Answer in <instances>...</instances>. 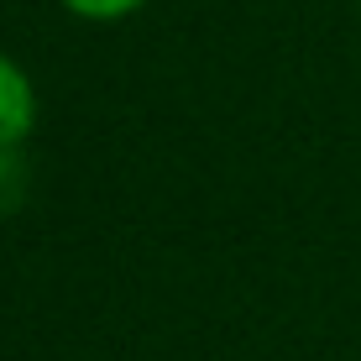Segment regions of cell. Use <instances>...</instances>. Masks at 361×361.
I'll return each mask as SVG.
<instances>
[{
  "label": "cell",
  "mask_w": 361,
  "mask_h": 361,
  "mask_svg": "<svg viewBox=\"0 0 361 361\" xmlns=\"http://www.w3.org/2000/svg\"><path fill=\"white\" fill-rule=\"evenodd\" d=\"M63 11H73V16H84V21H121V16H131L142 0H58Z\"/></svg>",
  "instance_id": "obj_3"
},
{
  "label": "cell",
  "mask_w": 361,
  "mask_h": 361,
  "mask_svg": "<svg viewBox=\"0 0 361 361\" xmlns=\"http://www.w3.org/2000/svg\"><path fill=\"white\" fill-rule=\"evenodd\" d=\"M37 126V90L16 58L0 53V147H21Z\"/></svg>",
  "instance_id": "obj_1"
},
{
  "label": "cell",
  "mask_w": 361,
  "mask_h": 361,
  "mask_svg": "<svg viewBox=\"0 0 361 361\" xmlns=\"http://www.w3.org/2000/svg\"><path fill=\"white\" fill-rule=\"evenodd\" d=\"M27 189H32L27 152H21V147H0V220L27 204Z\"/></svg>",
  "instance_id": "obj_2"
}]
</instances>
